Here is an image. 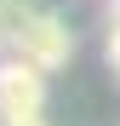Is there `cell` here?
<instances>
[{"label":"cell","mask_w":120,"mask_h":126,"mask_svg":"<svg viewBox=\"0 0 120 126\" xmlns=\"http://www.w3.org/2000/svg\"><path fill=\"white\" fill-rule=\"evenodd\" d=\"M12 52H17V57H29V63H40V69L52 75V69H63V63L74 57V29H69L57 12L40 6V12L29 17V29L12 40Z\"/></svg>","instance_id":"cell-1"},{"label":"cell","mask_w":120,"mask_h":126,"mask_svg":"<svg viewBox=\"0 0 120 126\" xmlns=\"http://www.w3.org/2000/svg\"><path fill=\"white\" fill-rule=\"evenodd\" d=\"M0 126H52V120H46V115H6Z\"/></svg>","instance_id":"cell-5"},{"label":"cell","mask_w":120,"mask_h":126,"mask_svg":"<svg viewBox=\"0 0 120 126\" xmlns=\"http://www.w3.org/2000/svg\"><path fill=\"white\" fill-rule=\"evenodd\" d=\"M6 115H46V69L29 57H0V120Z\"/></svg>","instance_id":"cell-2"},{"label":"cell","mask_w":120,"mask_h":126,"mask_svg":"<svg viewBox=\"0 0 120 126\" xmlns=\"http://www.w3.org/2000/svg\"><path fill=\"white\" fill-rule=\"evenodd\" d=\"M103 57H109V69L120 80V17H109V40H103Z\"/></svg>","instance_id":"cell-4"},{"label":"cell","mask_w":120,"mask_h":126,"mask_svg":"<svg viewBox=\"0 0 120 126\" xmlns=\"http://www.w3.org/2000/svg\"><path fill=\"white\" fill-rule=\"evenodd\" d=\"M6 52H12V46H6V34H0V57H6Z\"/></svg>","instance_id":"cell-6"},{"label":"cell","mask_w":120,"mask_h":126,"mask_svg":"<svg viewBox=\"0 0 120 126\" xmlns=\"http://www.w3.org/2000/svg\"><path fill=\"white\" fill-rule=\"evenodd\" d=\"M34 12H40L34 0H0V34H6V46L29 29V17H34Z\"/></svg>","instance_id":"cell-3"}]
</instances>
